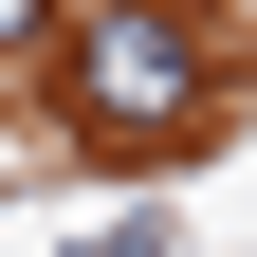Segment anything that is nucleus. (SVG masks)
<instances>
[{"label":"nucleus","instance_id":"f03ea898","mask_svg":"<svg viewBox=\"0 0 257 257\" xmlns=\"http://www.w3.org/2000/svg\"><path fill=\"white\" fill-rule=\"evenodd\" d=\"M19 37H55V0H0V55H19Z\"/></svg>","mask_w":257,"mask_h":257},{"label":"nucleus","instance_id":"f257e3e1","mask_svg":"<svg viewBox=\"0 0 257 257\" xmlns=\"http://www.w3.org/2000/svg\"><path fill=\"white\" fill-rule=\"evenodd\" d=\"M74 128L110 147V166H166V147H202V128H220L202 37H184V19H147V0H128V19H92V37H74Z\"/></svg>","mask_w":257,"mask_h":257}]
</instances>
